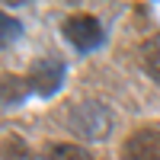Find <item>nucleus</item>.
<instances>
[{
    "label": "nucleus",
    "instance_id": "obj_3",
    "mask_svg": "<svg viewBox=\"0 0 160 160\" xmlns=\"http://www.w3.org/2000/svg\"><path fill=\"white\" fill-rule=\"evenodd\" d=\"M29 87L38 93V96H55L64 83V61L58 55H38L29 64Z\"/></svg>",
    "mask_w": 160,
    "mask_h": 160
},
{
    "label": "nucleus",
    "instance_id": "obj_8",
    "mask_svg": "<svg viewBox=\"0 0 160 160\" xmlns=\"http://www.w3.org/2000/svg\"><path fill=\"white\" fill-rule=\"evenodd\" d=\"M48 160H90V154L83 148H77V144H51L45 151Z\"/></svg>",
    "mask_w": 160,
    "mask_h": 160
},
{
    "label": "nucleus",
    "instance_id": "obj_4",
    "mask_svg": "<svg viewBox=\"0 0 160 160\" xmlns=\"http://www.w3.org/2000/svg\"><path fill=\"white\" fill-rule=\"evenodd\" d=\"M118 154H122V160H160V128L157 125L135 128L122 141Z\"/></svg>",
    "mask_w": 160,
    "mask_h": 160
},
{
    "label": "nucleus",
    "instance_id": "obj_7",
    "mask_svg": "<svg viewBox=\"0 0 160 160\" xmlns=\"http://www.w3.org/2000/svg\"><path fill=\"white\" fill-rule=\"evenodd\" d=\"M29 157V148L19 135H7L3 144H0V160H26Z\"/></svg>",
    "mask_w": 160,
    "mask_h": 160
},
{
    "label": "nucleus",
    "instance_id": "obj_2",
    "mask_svg": "<svg viewBox=\"0 0 160 160\" xmlns=\"http://www.w3.org/2000/svg\"><path fill=\"white\" fill-rule=\"evenodd\" d=\"M64 38L77 48V51H93V48H99L102 45V26L96 16H90V13H71L68 19H64Z\"/></svg>",
    "mask_w": 160,
    "mask_h": 160
},
{
    "label": "nucleus",
    "instance_id": "obj_9",
    "mask_svg": "<svg viewBox=\"0 0 160 160\" xmlns=\"http://www.w3.org/2000/svg\"><path fill=\"white\" fill-rule=\"evenodd\" d=\"M19 35H22L19 19H13V16H7V13L0 10V42H16Z\"/></svg>",
    "mask_w": 160,
    "mask_h": 160
},
{
    "label": "nucleus",
    "instance_id": "obj_6",
    "mask_svg": "<svg viewBox=\"0 0 160 160\" xmlns=\"http://www.w3.org/2000/svg\"><path fill=\"white\" fill-rule=\"evenodd\" d=\"M138 55H141L144 71H148L151 77H157V80H160V32L144 38V42H141V48H138Z\"/></svg>",
    "mask_w": 160,
    "mask_h": 160
},
{
    "label": "nucleus",
    "instance_id": "obj_1",
    "mask_svg": "<svg viewBox=\"0 0 160 160\" xmlns=\"http://www.w3.org/2000/svg\"><path fill=\"white\" fill-rule=\"evenodd\" d=\"M112 109L99 99H77L68 109V128L83 141H102L112 131Z\"/></svg>",
    "mask_w": 160,
    "mask_h": 160
},
{
    "label": "nucleus",
    "instance_id": "obj_5",
    "mask_svg": "<svg viewBox=\"0 0 160 160\" xmlns=\"http://www.w3.org/2000/svg\"><path fill=\"white\" fill-rule=\"evenodd\" d=\"M29 80H22L16 74H0V102L3 106H16L29 96Z\"/></svg>",
    "mask_w": 160,
    "mask_h": 160
}]
</instances>
